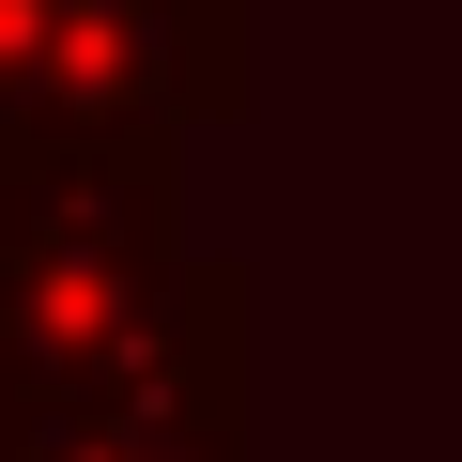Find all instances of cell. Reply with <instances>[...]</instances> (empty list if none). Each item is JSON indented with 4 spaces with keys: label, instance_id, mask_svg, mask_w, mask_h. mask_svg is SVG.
Instances as JSON below:
<instances>
[{
    "label": "cell",
    "instance_id": "1",
    "mask_svg": "<svg viewBox=\"0 0 462 462\" xmlns=\"http://www.w3.org/2000/svg\"><path fill=\"white\" fill-rule=\"evenodd\" d=\"M185 139H78L0 170V416L93 401L185 309Z\"/></svg>",
    "mask_w": 462,
    "mask_h": 462
},
{
    "label": "cell",
    "instance_id": "2",
    "mask_svg": "<svg viewBox=\"0 0 462 462\" xmlns=\"http://www.w3.org/2000/svg\"><path fill=\"white\" fill-rule=\"evenodd\" d=\"M247 108V0H0V170Z\"/></svg>",
    "mask_w": 462,
    "mask_h": 462
},
{
    "label": "cell",
    "instance_id": "3",
    "mask_svg": "<svg viewBox=\"0 0 462 462\" xmlns=\"http://www.w3.org/2000/svg\"><path fill=\"white\" fill-rule=\"evenodd\" d=\"M247 324H263L247 263H185V309L154 324V355L124 385H93V401H16L0 462H278L247 431V385H263Z\"/></svg>",
    "mask_w": 462,
    "mask_h": 462
}]
</instances>
